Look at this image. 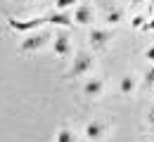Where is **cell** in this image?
Returning a JSON list of instances; mask_svg holds the SVG:
<instances>
[{
	"instance_id": "cell-13",
	"label": "cell",
	"mask_w": 154,
	"mask_h": 142,
	"mask_svg": "<svg viewBox=\"0 0 154 142\" xmlns=\"http://www.w3.org/2000/svg\"><path fill=\"white\" fill-rule=\"evenodd\" d=\"M131 26H135V29H142V26H145V17H142V14H135L133 19H131Z\"/></svg>"
},
{
	"instance_id": "cell-4",
	"label": "cell",
	"mask_w": 154,
	"mask_h": 142,
	"mask_svg": "<svg viewBox=\"0 0 154 142\" xmlns=\"http://www.w3.org/2000/svg\"><path fill=\"white\" fill-rule=\"evenodd\" d=\"M109 41H112V31H107V29H93V31H90V36H88V43H90L95 50L104 47Z\"/></svg>"
},
{
	"instance_id": "cell-6",
	"label": "cell",
	"mask_w": 154,
	"mask_h": 142,
	"mask_svg": "<svg viewBox=\"0 0 154 142\" xmlns=\"http://www.w3.org/2000/svg\"><path fill=\"white\" fill-rule=\"evenodd\" d=\"M52 47H55V55H57V57H66V55L71 52V41H69V36H64V33H55V43H52Z\"/></svg>"
},
{
	"instance_id": "cell-10",
	"label": "cell",
	"mask_w": 154,
	"mask_h": 142,
	"mask_svg": "<svg viewBox=\"0 0 154 142\" xmlns=\"http://www.w3.org/2000/svg\"><path fill=\"white\" fill-rule=\"evenodd\" d=\"M102 130H104V128H102V125H100V123H88V125H85V137H88V140H100V137H102Z\"/></svg>"
},
{
	"instance_id": "cell-14",
	"label": "cell",
	"mask_w": 154,
	"mask_h": 142,
	"mask_svg": "<svg viewBox=\"0 0 154 142\" xmlns=\"http://www.w3.org/2000/svg\"><path fill=\"white\" fill-rule=\"evenodd\" d=\"M107 21H109V24H119V21H121V12H119V10H114V12H109V17H107Z\"/></svg>"
},
{
	"instance_id": "cell-15",
	"label": "cell",
	"mask_w": 154,
	"mask_h": 142,
	"mask_svg": "<svg viewBox=\"0 0 154 142\" xmlns=\"http://www.w3.org/2000/svg\"><path fill=\"white\" fill-rule=\"evenodd\" d=\"M145 85H147V88H152V85H154V66L145 74Z\"/></svg>"
},
{
	"instance_id": "cell-3",
	"label": "cell",
	"mask_w": 154,
	"mask_h": 142,
	"mask_svg": "<svg viewBox=\"0 0 154 142\" xmlns=\"http://www.w3.org/2000/svg\"><path fill=\"white\" fill-rule=\"evenodd\" d=\"M50 41V33H45V31H38V33H31V36H26L24 41H21V52H33V50H40V47H45Z\"/></svg>"
},
{
	"instance_id": "cell-17",
	"label": "cell",
	"mask_w": 154,
	"mask_h": 142,
	"mask_svg": "<svg viewBox=\"0 0 154 142\" xmlns=\"http://www.w3.org/2000/svg\"><path fill=\"white\" fill-rule=\"evenodd\" d=\"M145 31H154V19H149V21H145V26H142Z\"/></svg>"
},
{
	"instance_id": "cell-2",
	"label": "cell",
	"mask_w": 154,
	"mask_h": 142,
	"mask_svg": "<svg viewBox=\"0 0 154 142\" xmlns=\"http://www.w3.org/2000/svg\"><path fill=\"white\" fill-rule=\"evenodd\" d=\"M93 55H88V52H76V57H74V64H71V69H69V78H76V76H83V74H88L90 69H93Z\"/></svg>"
},
{
	"instance_id": "cell-18",
	"label": "cell",
	"mask_w": 154,
	"mask_h": 142,
	"mask_svg": "<svg viewBox=\"0 0 154 142\" xmlns=\"http://www.w3.org/2000/svg\"><path fill=\"white\" fill-rule=\"evenodd\" d=\"M147 121H149V128H154V107L149 109V116H147Z\"/></svg>"
},
{
	"instance_id": "cell-16",
	"label": "cell",
	"mask_w": 154,
	"mask_h": 142,
	"mask_svg": "<svg viewBox=\"0 0 154 142\" xmlns=\"http://www.w3.org/2000/svg\"><path fill=\"white\" fill-rule=\"evenodd\" d=\"M145 59L154 62V47H147V50H145Z\"/></svg>"
},
{
	"instance_id": "cell-9",
	"label": "cell",
	"mask_w": 154,
	"mask_h": 142,
	"mask_svg": "<svg viewBox=\"0 0 154 142\" xmlns=\"http://www.w3.org/2000/svg\"><path fill=\"white\" fill-rule=\"evenodd\" d=\"M135 85H137V83H135L133 76H123L121 83H119V92H121V95H133V92H135Z\"/></svg>"
},
{
	"instance_id": "cell-1",
	"label": "cell",
	"mask_w": 154,
	"mask_h": 142,
	"mask_svg": "<svg viewBox=\"0 0 154 142\" xmlns=\"http://www.w3.org/2000/svg\"><path fill=\"white\" fill-rule=\"evenodd\" d=\"M43 24H48V17H33V19H14V17H7V26L17 33H31L40 29Z\"/></svg>"
},
{
	"instance_id": "cell-7",
	"label": "cell",
	"mask_w": 154,
	"mask_h": 142,
	"mask_svg": "<svg viewBox=\"0 0 154 142\" xmlns=\"http://www.w3.org/2000/svg\"><path fill=\"white\" fill-rule=\"evenodd\" d=\"M102 81L100 78H90V81H85V85H83V92L88 95V97H97L100 92H102Z\"/></svg>"
},
{
	"instance_id": "cell-19",
	"label": "cell",
	"mask_w": 154,
	"mask_h": 142,
	"mask_svg": "<svg viewBox=\"0 0 154 142\" xmlns=\"http://www.w3.org/2000/svg\"><path fill=\"white\" fill-rule=\"evenodd\" d=\"M131 2H133V5H140V2H142V0H131Z\"/></svg>"
},
{
	"instance_id": "cell-8",
	"label": "cell",
	"mask_w": 154,
	"mask_h": 142,
	"mask_svg": "<svg viewBox=\"0 0 154 142\" xmlns=\"http://www.w3.org/2000/svg\"><path fill=\"white\" fill-rule=\"evenodd\" d=\"M48 24H57V26H71L74 19L69 17V14H64V12H52V14H48Z\"/></svg>"
},
{
	"instance_id": "cell-11",
	"label": "cell",
	"mask_w": 154,
	"mask_h": 142,
	"mask_svg": "<svg viewBox=\"0 0 154 142\" xmlns=\"http://www.w3.org/2000/svg\"><path fill=\"white\" fill-rule=\"evenodd\" d=\"M55 142H76L74 130H69L66 125H62V128L57 130V135H55Z\"/></svg>"
},
{
	"instance_id": "cell-5",
	"label": "cell",
	"mask_w": 154,
	"mask_h": 142,
	"mask_svg": "<svg viewBox=\"0 0 154 142\" xmlns=\"http://www.w3.org/2000/svg\"><path fill=\"white\" fill-rule=\"evenodd\" d=\"M71 19L76 21V24H81V26L93 24V19H95V10H93L90 5H78L76 10H74V17H71Z\"/></svg>"
},
{
	"instance_id": "cell-12",
	"label": "cell",
	"mask_w": 154,
	"mask_h": 142,
	"mask_svg": "<svg viewBox=\"0 0 154 142\" xmlns=\"http://www.w3.org/2000/svg\"><path fill=\"white\" fill-rule=\"evenodd\" d=\"M78 2H81V0H55V7H57V10H66V7H74Z\"/></svg>"
},
{
	"instance_id": "cell-20",
	"label": "cell",
	"mask_w": 154,
	"mask_h": 142,
	"mask_svg": "<svg viewBox=\"0 0 154 142\" xmlns=\"http://www.w3.org/2000/svg\"><path fill=\"white\" fill-rule=\"evenodd\" d=\"M149 2H152V7H154V0H149Z\"/></svg>"
}]
</instances>
